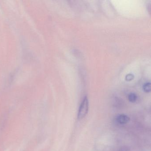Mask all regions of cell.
I'll return each mask as SVG.
<instances>
[{
	"label": "cell",
	"instance_id": "6da1fadb",
	"mask_svg": "<svg viewBox=\"0 0 151 151\" xmlns=\"http://www.w3.org/2000/svg\"><path fill=\"white\" fill-rule=\"evenodd\" d=\"M89 109V101L87 97H85L81 102L78 109V118L81 120L85 117Z\"/></svg>",
	"mask_w": 151,
	"mask_h": 151
},
{
	"label": "cell",
	"instance_id": "7a4b0ae2",
	"mask_svg": "<svg viewBox=\"0 0 151 151\" xmlns=\"http://www.w3.org/2000/svg\"><path fill=\"white\" fill-rule=\"evenodd\" d=\"M116 122L121 124H124L128 123L130 121V118L124 114L118 115L116 117Z\"/></svg>",
	"mask_w": 151,
	"mask_h": 151
},
{
	"label": "cell",
	"instance_id": "3957f363",
	"mask_svg": "<svg viewBox=\"0 0 151 151\" xmlns=\"http://www.w3.org/2000/svg\"><path fill=\"white\" fill-rule=\"evenodd\" d=\"M128 99L130 102L133 103V102H136L137 101V96L136 93H129L128 96Z\"/></svg>",
	"mask_w": 151,
	"mask_h": 151
},
{
	"label": "cell",
	"instance_id": "277c9868",
	"mask_svg": "<svg viewBox=\"0 0 151 151\" xmlns=\"http://www.w3.org/2000/svg\"><path fill=\"white\" fill-rule=\"evenodd\" d=\"M144 91L146 93H149L151 91V84L150 83H146L143 86Z\"/></svg>",
	"mask_w": 151,
	"mask_h": 151
},
{
	"label": "cell",
	"instance_id": "5b68a950",
	"mask_svg": "<svg viewBox=\"0 0 151 151\" xmlns=\"http://www.w3.org/2000/svg\"><path fill=\"white\" fill-rule=\"evenodd\" d=\"M134 76L132 74H129L126 76V80L127 81H130L133 79Z\"/></svg>",
	"mask_w": 151,
	"mask_h": 151
}]
</instances>
